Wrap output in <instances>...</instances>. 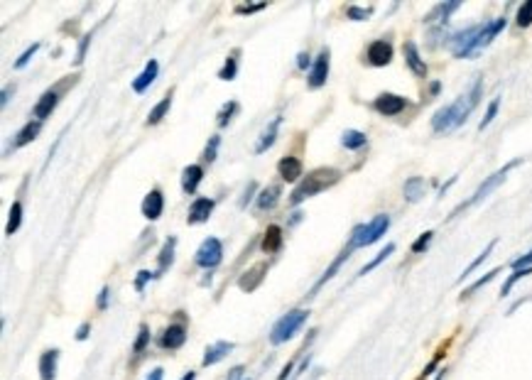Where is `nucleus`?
<instances>
[{
  "label": "nucleus",
  "instance_id": "obj_58",
  "mask_svg": "<svg viewBox=\"0 0 532 380\" xmlns=\"http://www.w3.org/2000/svg\"><path fill=\"white\" fill-rule=\"evenodd\" d=\"M292 368H295V361H290L285 368H282V373H280V376H277V380H287V376H290V373H292Z\"/></svg>",
  "mask_w": 532,
  "mask_h": 380
},
{
  "label": "nucleus",
  "instance_id": "obj_57",
  "mask_svg": "<svg viewBox=\"0 0 532 380\" xmlns=\"http://www.w3.org/2000/svg\"><path fill=\"white\" fill-rule=\"evenodd\" d=\"M145 380H165V371H162V368H152V371H150L147 373V378Z\"/></svg>",
  "mask_w": 532,
  "mask_h": 380
},
{
  "label": "nucleus",
  "instance_id": "obj_5",
  "mask_svg": "<svg viewBox=\"0 0 532 380\" xmlns=\"http://www.w3.org/2000/svg\"><path fill=\"white\" fill-rule=\"evenodd\" d=\"M518 164H523V159H513V162H508V164H506V167H501V169H498V172H493V174H491V177H489V179H484V181H481V184H479V189H476V191H474V196H471V199H469V201H464V204H461V206H459V209H457V211H454V213H452V216H449V218H454V216H457V213H459V211H464V209H469V206H474V204H479V201H484V199H486V196H491V194H493V191H496V189H498V186H501V184H503V181H506V177H508V174H511V172H513V169H515V167H518Z\"/></svg>",
  "mask_w": 532,
  "mask_h": 380
},
{
  "label": "nucleus",
  "instance_id": "obj_3",
  "mask_svg": "<svg viewBox=\"0 0 532 380\" xmlns=\"http://www.w3.org/2000/svg\"><path fill=\"white\" fill-rule=\"evenodd\" d=\"M387 228H390V216H387V213H378V216H373L368 223H358L356 228H353L351 238H348V248L356 250V248L373 246L375 241H380L387 233Z\"/></svg>",
  "mask_w": 532,
  "mask_h": 380
},
{
  "label": "nucleus",
  "instance_id": "obj_56",
  "mask_svg": "<svg viewBox=\"0 0 532 380\" xmlns=\"http://www.w3.org/2000/svg\"><path fill=\"white\" fill-rule=\"evenodd\" d=\"M13 93H15V84L5 86V89H3V96H0V103H3V106H8V101H10V96H13Z\"/></svg>",
  "mask_w": 532,
  "mask_h": 380
},
{
  "label": "nucleus",
  "instance_id": "obj_61",
  "mask_svg": "<svg viewBox=\"0 0 532 380\" xmlns=\"http://www.w3.org/2000/svg\"><path fill=\"white\" fill-rule=\"evenodd\" d=\"M248 380H251V378H248Z\"/></svg>",
  "mask_w": 532,
  "mask_h": 380
},
{
  "label": "nucleus",
  "instance_id": "obj_37",
  "mask_svg": "<svg viewBox=\"0 0 532 380\" xmlns=\"http://www.w3.org/2000/svg\"><path fill=\"white\" fill-rule=\"evenodd\" d=\"M528 275H532V268L513 270V275H511V278H508L506 283H503V287H501V297H508V295H511L515 285H518V283H520V280H523V278H528Z\"/></svg>",
  "mask_w": 532,
  "mask_h": 380
},
{
  "label": "nucleus",
  "instance_id": "obj_21",
  "mask_svg": "<svg viewBox=\"0 0 532 380\" xmlns=\"http://www.w3.org/2000/svg\"><path fill=\"white\" fill-rule=\"evenodd\" d=\"M157 74H160V64H157V59H150V62L145 64V69L140 71V74L132 79V91L135 93H145L150 86L155 84V79H157Z\"/></svg>",
  "mask_w": 532,
  "mask_h": 380
},
{
  "label": "nucleus",
  "instance_id": "obj_34",
  "mask_svg": "<svg viewBox=\"0 0 532 380\" xmlns=\"http://www.w3.org/2000/svg\"><path fill=\"white\" fill-rule=\"evenodd\" d=\"M238 49H234V52L226 57V62H224V67H221V71H219V79L221 81H234L236 79V74H238Z\"/></svg>",
  "mask_w": 532,
  "mask_h": 380
},
{
  "label": "nucleus",
  "instance_id": "obj_33",
  "mask_svg": "<svg viewBox=\"0 0 532 380\" xmlns=\"http://www.w3.org/2000/svg\"><path fill=\"white\" fill-rule=\"evenodd\" d=\"M449 344H452V339H449V341H444V344H442L439 349H437L434 358H432V361L427 363V366H424V371H422V373H419V376H417V380H427V378L432 376V373H437V368H439L442 358L447 356V349H449Z\"/></svg>",
  "mask_w": 532,
  "mask_h": 380
},
{
  "label": "nucleus",
  "instance_id": "obj_17",
  "mask_svg": "<svg viewBox=\"0 0 532 380\" xmlns=\"http://www.w3.org/2000/svg\"><path fill=\"white\" fill-rule=\"evenodd\" d=\"M40 130H42L40 120H27V123L18 130V135L13 137V142H10V147H8V152H15V150H20V147L30 145V142L35 140L37 135H40Z\"/></svg>",
  "mask_w": 532,
  "mask_h": 380
},
{
  "label": "nucleus",
  "instance_id": "obj_53",
  "mask_svg": "<svg viewBox=\"0 0 532 380\" xmlns=\"http://www.w3.org/2000/svg\"><path fill=\"white\" fill-rule=\"evenodd\" d=\"M312 64H314V62L309 59V54H307V52H299V54H297V69H302V71H304V69H312Z\"/></svg>",
  "mask_w": 532,
  "mask_h": 380
},
{
  "label": "nucleus",
  "instance_id": "obj_31",
  "mask_svg": "<svg viewBox=\"0 0 532 380\" xmlns=\"http://www.w3.org/2000/svg\"><path fill=\"white\" fill-rule=\"evenodd\" d=\"M169 108H172V91L167 93V96L162 98V101L157 103V106L152 108V111L147 113V120H145V125H157L160 120H162L165 115L169 113Z\"/></svg>",
  "mask_w": 532,
  "mask_h": 380
},
{
  "label": "nucleus",
  "instance_id": "obj_47",
  "mask_svg": "<svg viewBox=\"0 0 532 380\" xmlns=\"http://www.w3.org/2000/svg\"><path fill=\"white\" fill-rule=\"evenodd\" d=\"M91 40H93V32H86V35L81 37L79 49H76V59H74V64H76V67H79V64H84L86 52H88V45H91Z\"/></svg>",
  "mask_w": 532,
  "mask_h": 380
},
{
  "label": "nucleus",
  "instance_id": "obj_48",
  "mask_svg": "<svg viewBox=\"0 0 532 380\" xmlns=\"http://www.w3.org/2000/svg\"><path fill=\"white\" fill-rule=\"evenodd\" d=\"M268 8V3H253V5H236V15H253Z\"/></svg>",
  "mask_w": 532,
  "mask_h": 380
},
{
  "label": "nucleus",
  "instance_id": "obj_40",
  "mask_svg": "<svg viewBox=\"0 0 532 380\" xmlns=\"http://www.w3.org/2000/svg\"><path fill=\"white\" fill-rule=\"evenodd\" d=\"M496 243H498V241H491V243L486 246L484 250H481V255L476 258V260L471 263V265H469L466 270H464V273H461V278H459V280H466V278H471V273H474V270L479 268L481 263H484V260H489V258H491V253H493V248H496Z\"/></svg>",
  "mask_w": 532,
  "mask_h": 380
},
{
  "label": "nucleus",
  "instance_id": "obj_27",
  "mask_svg": "<svg viewBox=\"0 0 532 380\" xmlns=\"http://www.w3.org/2000/svg\"><path fill=\"white\" fill-rule=\"evenodd\" d=\"M57 366H59V349H47L40 356V378L42 380H54L57 378Z\"/></svg>",
  "mask_w": 532,
  "mask_h": 380
},
{
  "label": "nucleus",
  "instance_id": "obj_59",
  "mask_svg": "<svg viewBox=\"0 0 532 380\" xmlns=\"http://www.w3.org/2000/svg\"><path fill=\"white\" fill-rule=\"evenodd\" d=\"M182 380H197V373H194V371H187L184 376H182Z\"/></svg>",
  "mask_w": 532,
  "mask_h": 380
},
{
  "label": "nucleus",
  "instance_id": "obj_52",
  "mask_svg": "<svg viewBox=\"0 0 532 380\" xmlns=\"http://www.w3.org/2000/svg\"><path fill=\"white\" fill-rule=\"evenodd\" d=\"M256 189H258V184H256V181H251V184L246 186V191H243V199H241V209H246L248 204H251L253 194H256Z\"/></svg>",
  "mask_w": 532,
  "mask_h": 380
},
{
  "label": "nucleus",
  "instance_id": "obj_36",
  "mask_svg": "<svg viewBox=\"0 0 532 380\" xmlns=\"http://www.w3.org/2000/svg\"><path fill=\"white\" fill-rule=\"evenodd\" d=\"M20 223H22V201H13L10 213H8V226H5V236L18 233Z\"/></svg>",
  "mask_w": 532,
  "mask_h": 380
},
{
  "label": "nucleus",
  "instance_id": "obj_45",
  "mask_svg": "<svg viewBox=\"0 0 532 380\" xmlns=\"http://www.w3.org/2000/svg\"><path fill=\"white\" fill-rule=\"evenodd\" d=\"M498 108H501V98H493V101L489 103V108H486L484 120L479 123V130H486V128H489V125L493 123V118L498 115Z\"/></svg>",
  "mask_w": 532,
  "mask_h": 380
},
{
  "label": "nucleus",
  "instance_id": "obj_7",
  "mask_svg": "<svg viewBox=\"0 0 532 380\" xmlns=\"http://www.w3.org/2000/svg\"><path fill=\"white\" fill-rule=\"evenodd\" d=\"M506 25H508V20H506V18H496V20H491V23H481V30H479V35H476L474 45L469 47V54H466V57H476V54H479L481 49L489 47L491 42L496 40V37L501 35L503 30H506Z\"/></svg>",
  "mask_w": 532,
  "mask_h": 380
},
{
  "label": "nucleus",
  "instance_id": "obj_49",
  "mask_svg": "<svg viewBox=\"0 0 532 380\" xmlns=\"http://www.w3.org/2000/svg\"><path fill=\"white\" fill-rule=\"evenodd\" d=\"M108 300H110V287H108V285H103L101 292H98L96 310H98V312H106V310H108Z\"/></svg>",
  "mask_w": 532,
  "mask_h": 380
},
{
  "label": "nucleus",
  "instance_id": "obj_29",
  "mask_svg": "<svg viewBox=\"0 0 532 380\" xmlns=\"http://www.w3.org/2000/svg\"><path fill=\"white\" fill-rule=\"evenodd\" d=\"M424 191H427L424 177H410L407 181H405V186H402V194H405V199H407L410 204H414V201L422 199Z\"/></svg>",
  "mask_w": 532,
  "mask_h": 380
},
{
  "label": "nucleus",
  "instance_id": "obj_44",
  "mask_svg": "<svg viewBox=\"0 0 532 380\" xmlns=\"http://www.w3.org/2000/svg\"><path fill=\"white\" fill-rule=\"evenodd\" d=\"M40 47H42V45H40V42H32V45H30V47H27V49H25V52H22V54H20V57H18V59H15V64H13V67H15V69H25V67H27V64H30V59H32V57H35V54H37V52H40Z\"/></svg>",
  "mask_w": 532,
  "mask_h": 380
},
{
  "label": "nucleus",
  "instance_id": "obj_23",
  "mask_svg": "<svg viewBox=\"0 0 532 380\" xmlns=\"http://www.w3.org/2000/svg\"><path fill=\"white\" fill-rule=\"evenodd\" d=\"M304 167H302V159L299 157H282L280 162H277V174H280L282 181H297L299 177H302Z\"/></svg>",
  "mask_w": 532,
  "mask_h": 380
},
{
  "label": "nucleus",
  "instance_id": "obj_13",
  "mask_svg": "<svg viewBox=\"0 0 532 380\" xmlns=\"http://www.w3.org/2000/svg\"><path fill=\"white\" fill-rule=\"evenodd\" d=\"M459 8H461V3H459V0H452V3H439V5H434V8H432L429 13H427L424 23L429 25V27H447L449 18H452V13H457Z\"/></svg>",
  "mask_w": 532,
  "mask_h": 380
},
{
  "label": "nucleus",
  "instance_id": "obj_1",
  "mask_svg": "<svg viewBox=\"0 0 532 380\" xmlns=\"http://www.w3.org/2000/svg\"><path fill=\"white\" fill-rule=\"evenodd\" d=\"M481 93H484V79H476L474 86H471L464 96H459L454 103L439 108V111L432 115V130H434V133H452L459 125L466 123V118L474 113V108L479 106Z\"/></svg>",
  "mask_w": 532,
  "mask_h": 380
},
{
  "label": "nucleus",
  "instance_id": "obj_43",
  "mask_svg": "<svg viewBox=\"0 0 532 380\" xmlns=\"http://www.w3.org/2000/svg\"><path fill=\"white\" fill-rule=\"evenodd\" d=\"M373 15V8H358V5H348L346 8V18L353 20V23H363Z\"/></svg>",
  "mask_w": 532,
  "mask_h": 380
},
{
  "label": "nucleus",
  "instance_id": "obj_26",
  "mask_svg": "<svg viewBox=\"0 0 532 380\" xmlns=\"http://www.w3.org/2000/svg\"><path fill=\"white\" fill-rule=\"evenodd\" d=\"M282 243H285V236H282V228L280 226H268V231L263 233V241H260V250L268 253V255H273V253H277L282 248Z\"/></svg>",
  "mask_w": 532,
  "mask_h": 380
},
{
  "label": "nucleus",
  "instance_id": "obj_18",
  "mask_svg": "<svg viewBox=\"0 0 532 380\" xmlns=\"http://www.w3.org/2000/svg\"><path fill=\"white\" fill-rule=\"evenodd\" d=\"M265 275H268V263H256L251 270H246L243 273V278L238 280V287L243 292H253L260 287V283L265 280Z\"/></svg>",
  "mask_w": 532,
  "mask_h": 380
},
{
  "label": "nucleus",
  "instance_id": "obj_28",
  "mask_svg": "<svg viewBox=\"0 0 532 380\" xmlns=\"http://www.w3.org/2000/svg\"><path fill=\"white\" fill-rule=\"evenodd\" d=\"M280 123H282V115H277L273 123H270L268 128L263 130V135H260V140H258V145H256V155H263V152H268L270 147L275 145L277 130H280Z\"/></svg>",
  "mask_w": 532,
  "mask_h": 380
},
{
  "label": "nucleus",
  "instance_id": "obj_51",
  "mask_svg": "<svg viewBox=\"0 0 532 380\" xmlns=\"http://www.w3.org/2000/svg\"><path fill=\"white\" fill-rule=\"evenodd\" d=\"M511 268H513V270L532 268V250H530V253H525V255H520V258H515V260L511 263Z\"/></svg>",
  "mask_w": 532,
  "mask_h": 380
},
{
  "label": "nucleus",
  "instance_id": "obj_54",
  "mask_svg": "<svg viewBox=\"0 0 532 380\" xmlns=\"http://www.w3.org/2000/svg\"><path fill=\"white\" fill-rule=\"evenodd\" d=\"M88 334H91V322H84L79 329H76V341H86Z\"/></svg>",
  "mask_w": 532,
  "mask_h": 380
},
{
  "label": "nucleus",
  "instance_id": "obj_22",
  "mask_svg": "<svg viewBox=\"0 0 532 380\" xmlns=\"http://www.w3.org/2000/svg\"><path fill=\"white\" fill-rule=\"evenodd\" d=\"M204 181V167L202 164H187L184 169H182V191L184 194H197L199 184Z\"/></svg>",
  "mask_w": 532,
  "mask_h": 380
},
{
  "label": "nucleus",
  "instance_id": "obj_8",
  "mask_svg": "<svg viewBox=\"0 0 532 380\" xmlns=\"http://www.w3.org/2000/svg\"><path fill=\"white\" fill-rule=\"evenodd\" d=\"M329 69H331V52H329V47H321V52L317 54V59H314L312 69H309V76H307L309 89H321V86L326 84V79H329Z\"/></svg>",
  "mask_w": 532,
  "mask_h": 380
},
{
  "label": "nucleus",
  "instance_id": "obj_24",
  "mask_svg": "<svg viewBox=\"0 0 532 380\" xmlns=\"http://www.w3.org/2000/svg\"><path fill=\"white\" fill-rule=\"evenodd\" d=\"M280 196H282V186L280 184H270V186H265V189H260L258 196H256L258 211L260 213H263V211H273L277 204H280Z\"/></svg>",
  "mask_w": 532,
  "mask_h": 380
},
{
  "label": "nucleus",
  "instance_id": "obj_4",
  "mask_svg": "<svg viewBox=\"0 0 532 380\" xmlns=\"http://www.w3.org/2000/svg\"><path fill=\"white\" fill-rule=\"evenodd\" d=\"M307 319H309V310H292V312L282 314L275 322L273 332H270V344L280 346V344H285V341H290L292 336L307 324Z\"/></svg>",
  "mask_w": 532,
  "mask_h": 380
},
{
  "label": "nucleus",
  "instance_id": "obj_32",
  "mask_svg": "<svg viewBox=\"0 0 532 380\" xmlns=\"http://www.w3.org/2000/svg\"><path fill=\"white\" fill-rule=\"evenodd\" d=\"M392 253H395V243H387V246L383 248V250H380L378 255L373 258V260H370V263H365V265H363L361 270H358V278H365V275H368V273H373V270L378 268L380 263H385L387 258L392 255Z\"/></svg>",
  "mask_w": 532,
  "mask_h": 380
},
{
  "label": "nucleus",
  "instance_id": "obj_35",
  "mask_svg": "<svg viewBox=\"0 0 532 380\" xmlns=\"http://www.w3.org/2000/svg\"><path fill=\"white\" fill-rule=\"evenodd\" d=\"M147 346H150V327L147 324H140V327H137L135 341H132V356L140 358L142 354H145Z\"/></svg>",
  "mask_w": 532,
  "mask_h": 380
},
{
  "label": "nucleus",
  "instance_id": "obj_60",
  "mask_svg": "<svg viewBox=\"0 0 532 380\" xmlns=\"http://www.w3.org/2000/svg\"><path fill=\"white\" fill-rule=\"evenodd\" d=\"M444 376H447V371L442 368V371H437V378L434 380H444Z\"/></svg>",
  "mask_w": 532,
  "mask_h": 380
},
{
  "label": "nucleus",
  "instance_id": "obj_39",
  "mask_svg": "<svg viewBox=\"0 0 532 380\" xmlns=\"http://www.w3.org/2000/svg\"><path fill=\"white\" fill-rule=\"evenodd\" d=\"M498 273H501V268H493L491 273H486L481 280H476L474 285H469V287L461 292V300H466V297H471V295H474V292H479L481 287H486V285H489L491 280H496V275H498Z\"/></svg>",
  "mask_w": 532,
  "mask_h": 380
},
{
  "label": "nucleus",
  "instance_id": "obj_14",
  "mask_svg": "<svg viewBox=\"0 0 532 380\" xmlns=\"http://www.w3.org/2000/svg\"><path fill=\"white\" fill-rule=\"evenodd\" d=\"M214 206H216V201L209 199V196H199V199H194L192 206H189V213H187V223L199 226V223L209 221V216L214 213Z\"/></svg>",
  "mask_w": 532,
  "mask_h": 380
},
{
  "label": "nucleus",
  "instance_id": "obj_42",
  "mask_svg": "<svg viewBox=\"0 0 532 380\" xmlns=\"http://www.w3.org/2000/svg\"><path fill=\"white\" fill-rule=\"evenodd\" d=\"M219 147H221V135H212L207 142V147H204V162H216V155H219Z\"/></svg>",
  "mask_w": 532,
  "mask_h": 380
},
{
  "label": "nucleus",
  "instance_id": "obj_15",
  "mask_svg": "<svg viewBox=\"0 0 532 380\" xmlns=\"http://www.w3.org/2000/svg\"><path fill=\"white\" fill-rule=\"evenodd\" d=\"M402 54H405V64H407V69L412 71L417 79H424L427 76V62L422 59V54H419L417 45H414L412 40H407L402 45Z\"/></svg>",
  "mask_w": 532,
  "mask_h": 380
},
{
  "label": "nucleus",
  "instance_id": "obj_6",
  "mask_svg": "<svg viewBox=\"0 0 532 380\" xmlns=\"http://www.w3.org/2000/svg\"><path fill=\"white\" fill-rule=\"evenodd\" d=\"M221 260H224V243H221L216 236H209V238L199 246V250L194 253V263L204 270H214L216 265H221Z\"/></svg>",
  "mask_w": 532,
  "mask_h": 380
},
{
  "label": "nucleus",
  "instance_id": "obj_55",
  "mask_svg": "<svg viewBox=\"0 0 532 380\" xmlns=\"http://www.w3.org/2000/svg\"><path fill=\"white\" fill-rule=\"evenodd\" d=\"M243 373H246V368L236 366V368H231V371H229V378H226V380H243Z\"/></svg>",
  "mask_w": 532,
  "mask_h": 380
},
{
  "label": "nucleus",
  "instance_id": "obj_46",
  "mask_svg": "<svg viewBox=\"0 0 532 380\" xmlns=\"http://www.w3.org/2000/svg\"><path fill=\"white\" fill-rule=\"evenodd\" d=\"M432 238H434V231H424V233L419 236L417 241H414V243H412V248H410V250H412L414 255H419V253H424L427 248H429Z\"/></svg>",
  "mask_w": 532,
  "mask_h": 380
},
{
  "label": "nucleus",
  "instance_id": "obj_19",
  "mask_svg": "<svg viewBox=\"0 0 532 380\" xmlns=\"http://www.w3.org/2000/svg\"><path fill=\"white\" fill-rule=\"evenodd\" d=\"M234 349H236L234 341H216V344L207 346V351H204V358H202V366H204V368L216 366V363L224 361V358L229 356Z\"/></svg>",
  "mask_w": 532,
  "mask_h": 380
},
{
  "label": "nucleus",
  "instance_id": "obj_2",
  "mask_svg": "<svg viewBox=\"0 0 532 380\" xmlns=\"http://www.w3.org/2000/svg\"><path fill=\"white\" fill-rule=\"evenodd\" d=\"M341 181V172L334 167H319V169H312V172L307 174L299 184L295 186V191L290 194V206H299L302 201L312 199V196L321 194V191L331 189L334 184H339Z\"/></svg>",
  "mask_w": 532,
  "mask_h": 380
},
{
  "label": "nucleus",
  "instance_id": "obj_25",
  "mask_svg": "<svg viewBox=\"0 0 532 380\" xmlns=\"http://www.w3.org/2000/svg\"><path fill=\"white\" fill-rule=\"evenodd\" d=\"M174 250H177V238L174 236H169V238L162 243V250H160V255H157V270H155V278H162V273H167V270L172 268V263H174Z\"/></svg>",
  "mask_w": 532,
  "mask_h": 380
},
{
  "label": "nucleus",
  "instance_id": "obj_9",
  "mask_svg": "<svg viewBox=\"0 0 532 380\" xmlns=\"http://www.w3.org/2000/svg\"><path fill=\"white\" fill-rule=\"evenodd\" d=\"M410 106V101L400 93H380V96H375L373 101V111L385 115V118H392V115H400L405 108Z\"/></svg>",
  "mask_w": 532,
  "mask_h": 380
},
{
  "label": "nucleus",
  "instance_id": "obj_41",
  "mask_svg": "<svg viewBox=\"0 0 532 380\" xmlns=\"http://www.w3.org/2000/svg\"><path fill=\"white\" fill-rule=\"evenodd\" d=\"M515 25H518V27H530L532 25V0H525V3L518 8Z\"/></svg>",
  "mask_w": 532,
  "mask_h": 380
},
{
  "label": "nucleus",
  "instance_id": "obj_16",
  "mask_svg": "<svg viewBox=\"0 0 532 380\" xmlns=\"http://www.w3.org/2000/svg\"><path fill=\"white\" fill-rule=\"evenodd\" d=\"M59 106V91L57 89H49L44 91L40 96V101L35 103V108H32V118L40 120V123H44V120L49 118V115L54 113V108Z\"/></svg>",
  "mask_w": 532,
  "mask_h": 380
},
{
  "label": "nucleus",
  "instance_id": "obj_30",
  "mask_svg": "<svg viewBox=\"0 0 532 380\" xmlns=\"http://www.w3.org/2000/svg\"><path fill=\"white\" fill-rule=\"evenodd\" d=\"M341 145L346 147V150H361V147L368 145V135L361 133V130H343L341 135Z\"/></svg>",
  "mask_w": 532,
  "mask_h": 380
},
{
  "label": "nucleus",
  "instance_id": "obj_50",
  "mask_svg": "<svg viewBox=\"0 0 532 380\" xmlns=\"http://www.w3.org/2000/svg\"><path fill=\"white\" fill-rule=\"evenodd\" d=\"M150 280H155V273H150V270H140L135 278V290L137 292H145V285L150 283Z\"/></svg>",
  "mask_w": 532,
  "mask_h": 380
},
{
  "label": "nucleus",
  "instance_id": "obj_10",
  "mask_svg": "<svg viewBox=\"0 0 532 380\" xmlns=\"http://www.w3.org/2000/svg\"><path fill=\"white\" fill-rule=\"evenodd\" d=\"M392 54H395V49H392L390 42L375 40L365 49V62H368L370 67H387V64L392 62Z\"/></svg>",
  "mask_w": 532,
  "mask_h": 380
},
{
  "label": "nucleus",
  "instance_id": "obj_20",
  "mask_svg": "<svg viewBox=\"0 0 532 380\" xmlns=\"http://www.w3.org/2000/svg\"><path fill=\"white\" fill-rule=\"evenodd\" d=\"M351 253H353V248H348V246L343 248V250L339 253V255H336V260L331 263V265L324 270V275H321V278L317 280V283H314V287L309 290V297H317V292H319L321 287H324V285L329 283V280L334 278L336 273H339V270H341V265H343V263L348 260V255H351Z\"/></svg>",
  "mask_w": 532,
  "mask_h": 380
},
{
  "label": "nucleus",
  "instance_id": "obj_38",
  "mask_svg": "<svg viewBox=\"0 0 532 380\" xmlns=\"http://www.w3.org/2000/svg\"><path fill=\"white\" fill-rule=\"evenodd\" d=\"M238 113V101H229L221 106L219 115H216V123H219V128H226V125L234 120V115Z\"/></svg>",
  "mask_w": 532,
  "mask_h": 380
},
{
  "label": "nucleus",
  "instance_id": "obj_11",
  "mask_svg": "<svg viewBox=\"0 0 532 380\" xmlns=\"http://www.w3.org/2000/svg\"><path fill=\"white\" fill-rule=\"evenodd\" d=\"M157 344H160V349H165V351H177V349H182V346L187 344V327H184L182 322L169 324V327L165 329L162 334H160Z\"/></svg>",
  "mask_w": 532,
  "mask_h": 380
},
{
  "label": "nucleus",
  "instance_id": "obj_12",
  "mask_svg": "<svg viewBox=\"0 0 532 380\" xmlns=\"http://www.w3.org/2000/svg\"><path fill=\"white\" fill-rule=\"evenodd\" d=\"M140 211H142V216L147 218V221H157L160 216H162V211H165V194H162V189H150L147 194H145V199H142V206H140Z\"/></svg>",
  "mask_w": 532,
  "mask_h": 380
}]
</instances>
